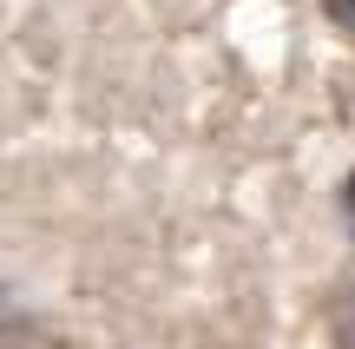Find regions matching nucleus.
I'll list each match as a JSON object with an SVG mask.
<instances>
[{"instance_id": "nucleus-1", "label": "nucleus", "mask_w": 355, "mask_h": 349, "mask_svg": "<svg viewBox=\"0 0 355 349\" xmlns=\"http://www.w3.org/2000/svg\"><path fill=\"white\" fill-rule=\"evenodd\" d=\"M329 337L343 349H355V290H343V297L329 303Z\"/></svg>"}, {"instance_id": "nucleus-2", "label": "nucleus", "mask_w": 355, "mask_h": 349, "mask_svg": "<svg viewBox=\"0 0 355 349\" xmlns=\"http://www.w3.org/2000/svg\"><path fill=\"white\" fill-rule=\"evenodd\" d=\"M322 13H329L343 33H355V0H322Z\"/></svg>"}, {"instance_id": "nucleus-3", "label": "nucleus", "mask_w": 355, "mask_h": 349, "mask_svg": "<svg viewBox=\"0 0 355 349\" xmlns=\"http://www.w3.org/2000/svg\"><path fill=\"white\" fill-rule=\"evenodd\" d=\"M0 349H20V343H13V337H0Z\"/></svg>"}]
</instances>
